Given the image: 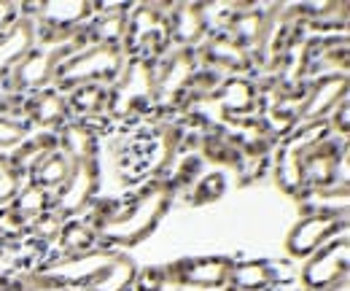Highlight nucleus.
Listing matches in <instances>:
<instances>
[{
    "label": "nucleus",
    "mask_w": 350,
    "mask_h": 291,
    "mask_svg": "<svg viewBox=\"0 0 350 291\" xmlns=\"http://www.w3.org/2000/svg\"><path fill=\"white\" fill-rule=\"evenodd\" d=\"M173 184L167 178L143 184L132 197L122 200H100L92 205L87 221L97 232L100 249L122 251V246L143 243L165 218L175 200Z\"/></svg>",
    "instance_id": "1"
},
{
    "label": "nucleus",
    "mask_w": 350,
    "mask_h": 291,
    "mask_svg": "<svg viewBox=\"0 0 350 291\" xmlns=\"http://www.w3.org/2000/svg\"><path fill=\"white\" fill-rule=\"evenodd\" d=\"M186 143V125L170 119H146L122 135L113 146V167L122 186H143L167 178L180 146Z\"/></svg>",
    "instance_id": "2"
},
{
    "label": "nucleus",
    "mask_w": 350,
    "mask_h": 291,
    "mask_svg": "<svg viewBox=\"0 0 350 291\" xmlns=\"http://www.w3.org/2000/svg\"><path fill=\"white\" fill-rule=\"evenodd\" d=\"M81 49H87L81 43V36L70 38V41H54V43H38L30 46L22 57L14 60V65L8 68L5 79L0 81V92L5 94H16V97H30L41 89L51 86L54 71L70 60L73 54H79Z\"/></svg>",
    "instance_id": "3"
},
{
    "label": "nucleus",
    "mask_w": 350,
    "mask_h": 291,
    "mask_svg": "<svg viewBox=\"0 0 350 291\" xmlns=\"http://www.w3.org/2000/svg\"><path fill=\"white\" fill-rule=\"evenodd\" d=\"M124 68H127V54L122 46H87L54 71L51 89L68 94L70 89L87 84L113 86L124 73Z\"/></svg>",
    "instance_id": "4"
},
{
    "label": "nucleus",
    "mask_w": 350,
    "mask_h": 291,
    "mask_svg": "<svg viewBox=\"0 0 350 291\" xmlns=\"http://www.w3.org/2000/svg\"><path fill=\"white\" fill-rule=\"evenodd\" d=\"M151 111H157V62L127 60L124 73L111 86L108 116L140 122Z\"/></svg>",
    "instance_id": "5"
},
{
    "label": "nucleus",
    "mask_w": 350,
    "mask_h": 291,
    "mask_svg": "<svg viewBox=\"0 0 350 291\" xmlns=\"http://www.w3.org/2000/svg\"><path fill=\"white\" fill-rule=\"evenodd\" d=\"M127 60H148L159 62L173 46L167 33V5L162 3H137L127 16V38H124Z\"/></svg>",
    "instance_id": "6"
},
{
    "label": "nucleus",
    "mask_w": 350,
    "mask_h": 291,
    "mask_svg": "<svg viewBox=\"0 0 350 291\" xmlns=\"http://www.w3.org/2000/svg\"><path fill=\"white\" fill-rule=\"evenodd\" d=\"M345 162H348V138H340L329 127H323L305 149V189L329 192L337 186H348V178L342 175Z\"/></svg>",
    "instance_id": "7"
},
{
    "label": "nucleus",
    "mask_w": 350,
    "mask_h": 291,
    "mask_svg": "<svg viewBox=\"0 0 350 291\" xmlns=\"http://www.w3.org/2000/svg\"><path fill=\"white\" fill-rule=\"evenodd\" d=\"M323 127H329V122L299 125L280 140V146L272 154V178H275L278 189L294 200L305 197V149Z\"/></svg>",
    "instance_id": "8"
},
{
    "label": "nucleus",
    "mask_w": 350,
    "mask_h": 291,
    "mask_svg": "<svg viewBox=\"0 0 350 291\" xmlns=\"http://www.w3.org/2000/svg\"><path fill=\"white\" fill-rule=\"evenodd\" d=\"M348 232V210L326 213H302L299 221L286 235V253L297 262H305L321 246Z\"/></svg>",
    "instance_id": "9"
},
{
    "label": "nucleus",
    "mask_w": 350,
    "mask_h": 291,
    "mask_svg": "<svg viewBox=\"0 0 350 291\" xmlns=\"http://www.w3.org/2000/svg\"><path fill=\"white\" fill-rule=\"evenodd\" d=\"M350 273V240L340 235L326 246L307 256L299 270V289L302 291H329L348 283Z\"/></svg>",
    "instance_id": "10"
},
{
    "label": "nucleus",
    "mask_w": 350,
    "mask_h": 291,
    "mask_svg": "<svg viewBox=\"0 0 350 291\" xmlns=\"http://www.w3.org/2000/svg\"><path fill=\"white\" fill-rule=\"evenodd\" d=\"M234 259L224 253L211 256H183L165 264V275L170 286H186V289L219 291L226 289L229 273H232Z\"/></svg>",
    "instance_id": "11"
},
{
    "label": "nucleus",
    "mask_w": 350,
    "mask_h": 291,
    "mask_svg": "<svg viewBox=\"0 0 350 291\" xmlns=\"http://www.w3.org/2000/svg\"><path fill=\"white\" fill-rule=\"evenodd\" d=\"M97 192H100V162L97 160L73 162L68 181L51 197V213L59 221L76 218L97 203Z\"/></svg>",
    "instance_id": "12"
},
{
    "label": "nucleus",
    "mask_w": 350,
    "mask_h": 291,
    "mask_svg": "<svg viewBox=\"0 0 350 291\" xmlns=\"http://www.w3.org/2000/svg\"><path fill=\"white\" fill-rule=\"evenodd\" d=\"M197 68L200 62L194 49H170L157 62V111L180 114L183 89Z\"/></svg>",
    "instance_id": "13"
},
{
    "label": "nucleus",
    "mask_w": 350,
    "mask_h": 291,
    "mask_svg": "<svg viewBox=\"0 0 350 291\" xmlns=\"http://www.w3.org/2000/svg\"><path fill=\"white\" fill-rule=\"evenodd\" d=\"M208 103H216L224 122H243L262 116L264 94L262 86L251 76H226L216 86V92L208 97Z\"/></svg>",
    "instance_id": "14"
},
{
    "label": "nucleus",
    "mask_w": 350,
    "mask_h": 291,
    "mask_svg": "<svg viewBox=\"0 0 350 291\" xmlns=\"http://www.w3.org/2000/svg\"><path fill=\"white\" fill-rule=\"evenodd\" d=\"M194 54L202 68H211L221 76H248L256 68L254 54L248 49H243L240 43H234L221 30L208 33V38L194 49Z\"/></svg>",
    "instance_id": "15"
},
{
    "label": "nucleus",
    "mask_w": 350,
    "mask_h": 291,
    "mask_svg": "<svg viewBox=\"0 0 350 291\" xmlns=\"http://www.w3.org/2000/svg\"><path fill=\"white\" fill-rule=\"evenodd\" d=\"M345 100H348V73H329L307 81V97L302 103L299 125L326 122Z\"/></svg>",
    "instance_id": "16"
},
{
    "label": "nucleus",
    "mask_w": 350,
    "mask_h": 291,
    "mask_svg": "<svg viewBox=\"0 0 350 291\" xmlns=\"http://www.w3.org/2000/svg\"><path fill=\"white\" fill-rule=\"evenodd\" d=\"M272 8L269 5H251V3H234L224 22L219 25L221 33H226L234 43H240L243 49H248L251 54L259 49L267 25H269Z\"/></svg>",
    "instance_id": "17"
},
{
    "label": "nucleus",
    "mask_w": 350,
    "mask_h": 291,
    "mask_svg": "<svg viewBox=\"0 0 350 291\" xmlns=\"http://www.w3.org/2000/svg\"><path fill=\"white\" fill-rule=\"evenodd\" d=\"M167 33L173 49H197L211 33L205 3H173L167 5Z\"/></svg>",
    "instance_id": "18"
},
{
    "label": "nucleus",
    "mask_w": 350,
    "mask_h": 291,
    "mask_svg": "<svg viewBox=\"0 0 350 291\" xmlns=\"http://www.w3.org/2000/svg\"><path fill=\"white\" fill-rule=\"evenodd\" d=\"M130 8L132 5H97V11L79 30L81 43L84 46H124Z\"/></svg>",
    "instance_id": "19"
},
{
    "label": "nucleus",
    "mask_w": 350,
    "mask_h": 291,
    "mask_svg": "<svg viewBox=\"0 0 350 291\" xmlns=\"http://www.w3.org/2000/svg\"><path fill=\"white\" fill-rule=\"evenodd\" d=\"M22 116H25V125L38 127L41 132H57L59 127L70 122L65 94L51 86L22 100Z\"/></svg>",
    "instance_id": "20"
},
{
    "label": "nucleus",
    "mask_w": 350,
    "mask_h": 291,
    "mask_svg": "<svg viewBox=\"0 0 350 291\" xmlns=\"http://www.w3.org/2000/svg\"><path fill=\"white\" fill-rule=\"evenodd\" d=\"M283 283V273L275 262L269 259H248L232 264L229 283L226 289L232 291H275Z\"/></svg>",
    "instance_id": "21"
},
{
    "label": "nucleus",
    "mask_w": 350,
    "mask_h": 291,
    "mask_svg": "<svg viewBox=\"0 0 350 291\" xmlns=\"http://www.w3.org/2000/svg\"><path fill=\"white\" fill-rule=\"evenodd\" d=\"M57 149L70 160V162H87L97 160L100 154V135L94 122L70 119L68 125L57 129Z\"/></svg>",
    "instance_id": "22"
},
{
    "label": "nucleus",
    "mask_w": 350,
    "mask_h": 291,
    "mask_svg": "<svg viewBox=\"0 0 350 291\" xmlns=\"http://www.w3.org/2000/svg\"><path fill=\"white\" fill-rule=\"evenodd\" d=\"M68 100V111L70 116L81 119V122H94L108 116V100H111V86L103 84H87V86H76L65 94Z\"/></svg>",
    "instance_id": "23"
},
{
    "label": "nucleus",
    "mask_w": 350,
    "mask_h": 291,
    "mask_svg": "<svg viewBox=\"0 0 350 291\" xmlns=\"http://www.w3.org/2000/svg\"><path fill=\"white\" fill-rule=\"evenodd\" d=\"M70 167H73V162L59 149H54V151H46L44 157H38L33 165L27 167L25 175H27V184H36V186L46 189L49 194H54L68 181Z\"/></svg>",
    "instance_id": "24"
},
{
    "label": "nucleus",
    "mask_w": 350,
    "mask_h": 291,
    "mask_svg": "<svg viewBox=\"0 0 350 291\" xmlns=\"http://www.w3.org/2000/svg\"><path fill=\"white\" fill-rule=\"evenodd\" d=\"M200 154H202V160H211V162H216V165H226L232 167L234 173H240V175H245V157L237 151V146L221 132V127H211L205 132H200Z\"/></svg>",
    "instance_id": "25"
},
{
    "label": "nucleus",
    "mask_w": 350,
    "mask_h": 291,
    "mask_svg": "<svg viewBox=\"0 0 350 291\" xmlns=\"http://www.w3.org/2000/svg\"><path fill=\"white\" fill-rule=\"evenodd\" d=\"M137 275V264L130 253L116 251V256L103 267V273L84 291H132Z\"/></svg>",
    "instance_id": "26"
},
{
    "label": "nucleus",
    "mask_w": 350,
    "mask_h": 291,
    "mask_svg": "<svg viewBox=\"0 0 350 291\" xmlns=\"http://www.w3.org/2000/svg\"><path fill=\"white\" fill-rule=\"evenodd\" d=\"M100 249L97 246V232L92 229L87 218H68L59 227L57 235V256H81L89 251Z\"/></svg>",
    "instance_id": "27"
},
{
    "label": "nucleus",
    "mask_w": 350,
    "mask_h": 291,
    "mask_svg": "<svg viewBox=\"0 0 350 291\" xmlns=\"http://www.w3.org/2000/svg\"><path fill=\"white\" fill-rule=\"evenodd\" d=\"M51 197L46 189L36 186V184H22L16 197L8 203V208L14 210L19 218H25L27 224H33L36 218H41L46 213H51Z\"/></svg>",
    "instance_id": "28"
},
{
    "label": "nucleus",
    "mask_w": 350,
    "mask_h": 291,
    "mask_svg": "<svg viewBox=\"0 0 350 291\" xmlns=\"http://www.w3.org/2000/svg\"><path fill=\"white\" fill-rule=\"evenodd\" d=\"M226 189H229V181H226V175L216 170V173H208V175H200L191 186H189V203L191 205H208V203H216L221 200L224 194H226Z\"/></svg>",
    "instance_id": "29"
},
{
    "label": "nucleus",
    "mask_w": 350,
    "mask_h": 291,
    "mask_svg": "<svg viewBox=\"0 0 350 291\" xmlns=\"http://www.w3.org/2000/svg\"><path fill=\"white\" fill-rule=\"evenodd\" d=\"M30 238V224L19 218L8 205L0 208V246H14Z\"/></svg>",
    "instance_id": "30"
},
{
    "label": "nucleus",
    "mask_w": 350,
    "mask_h": 291,
    "mask_svg": "<svg viewBox=\"0 0 350 291\" xmlns=\"http://www.w3.org/2000/svg\"><path fill=\"white\" fill-rule=\"evenodd\" d=\"M167 286V275H165V264H148V267H137L132 291H165Z\"/></svg>",
    "instance_id": "31"
},
{
    "label": "nucleus",
    "mask_w": 350,
    "mask_h": 291,
    "mask_svg": "<svg viewBox=\"0 0 350 291\" xmlns=\"http://www.w3.org/2000/svg\"><path fill=\"white\" fill-rule=\"evenodd\" d=\"M19 186H22V175L11 173L8 167H0V208L8 205V203L16 197Z\"/></svg>",
    "instance_id": "32"
},
{
    "label": "nucleus",
    "mask_w": 350,
    "mask_h": 291,
    "mask_svg": "<svg viewBox=\"0 0 350 291\" xmlns=\"http://www.w3.org/2000/svg\"><path fill=\"white\" fill-rule=\"evenodd\" d=\"M19 19H22V5H16V3H3V0H0V38L8 36Z\"/></svg>",
    "instance_id": "33"
},
{
    "label": "nucleus",
    "mask_w": 350,
    "mask_h": 291,
    "mask_svg": "<svg viewBox=\"0 0 350 291\" xmlns=\"http://www.w3.org/2000/svg\"><path fill=\"white\" fill-rule=\"evenodd\" d=\"M329 122V129L334 132V135H340V138H348L350 132V108H348V100L342 103V105H337V111L326 119Z\"/></svg>",
    "instance_id": "34"
},
{
    "label": "nucleus",
    "mask_w": 350,
    "mask_h": 291,
    "mask_svg": "<svg viewBox=\"0 0 350 291\" xmlns=\"http://www.w3.org/2000/svg\"><path fill=\"white\" fill-rule=\"evenodd\" d=\"M329 291H350L348 283H342V286H334V289H329Z\"/></svg>",
    "instance_id": "35"
},
{
    "label": "nucleus",
    "mask_w": 350,
    "mask_h": 291,
    "mask_svg": "<svg viewBox=\"0 0 350 291\" xmlns=\"http://www.w3.org/2000/svg\"><path fill=\"white\" fill-rule=\"evenodd\" d=\"M65 291H79V289H65Z\"/></svg>",
    "instance_id": "36"
},
{
    "label": "nucleus",
    "mask_w": 350,
    "mask_h": 291,
    "mask_svg": "<svg viewBox=\"0 0 350 291\" xmlns=\"http://www.w3.org/2000/svg\"><path fill=\"white\" fill-rule=\"evenodd\" d=\"M219 291H232V289H219Z\"/></svg>",
    "instance_id": "37"
},
{
    "label": "nucleus",
    "mask_w": 350,
    "mask_h": 291,
    "mask_svg": "<svg viewBox=\"0 0 350 291\" xmlns=\"http://www.w3.org/2000/svg\"><path fill=\"white\" fill-rule=\"evenodd\" d=\"M294 291H302V289H294Z\"/></svg>",
    "instance_id": "38"
}]
</instances>
